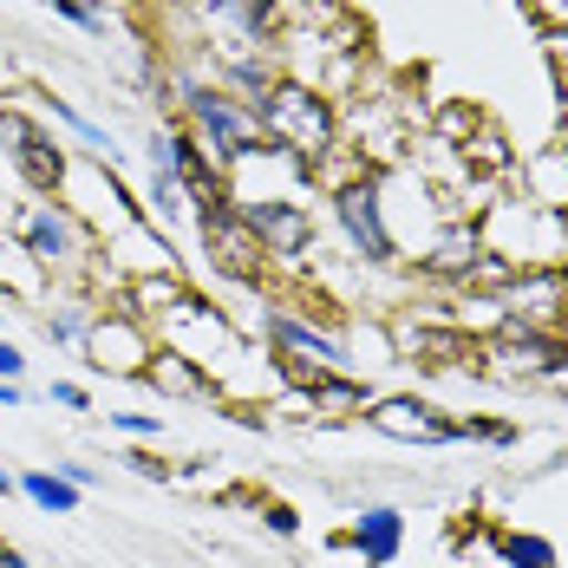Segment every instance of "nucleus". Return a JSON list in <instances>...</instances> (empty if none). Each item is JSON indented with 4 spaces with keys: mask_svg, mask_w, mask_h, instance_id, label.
Listing matches in <instances>:
<instances>
[{
    "mask_svg": "<svg viewBox=\"0 0 568 568\" xmlns=\"http://www.w3.org/2000/svg\"><path fill=\"white\" fill-rule=\"evenodd\" d=\"M562 359H568L562 334H536V327H516V321H504V327L484 341V373L516 379V386H542Z\"/></svg>",
    "mask_w": 568,
    "mask_h": 568,
    "instance_id": "10",
    "label": "nucleus"
},
{
    "mask_svg": "<svg viewBox=\"0 0 568 568\" xmlns=\"http://www.w3.org/2000/svg\"><path fill=\"white\" fill-rule=\"evenodd\" d=\"M542 393H568V359L556 366V373H549V379H542Z\"/></svg>",
    "mask_w": 568,
    "mask_h": 568,
    "instance_id": "35",
    "label": "nucleus"
},
{
    "mask_svg": "<svg viewBox=\"0 0 568 568\" xmlns=\"http://www.w3.org/2000/svg\"><path fill=\"white\" fill-rule=\"evenodd\" d=\"M523 13H529L549 40H568V0H523Z\"/></svg>",
    "mask_w": 568,
    "mask_h": 568,
    "instance_id": "25",
    "label": "nucleus"
},
{
    "mask_svg": "<svg viewBox=\"0 0 568 568\" xmlns=\"http://www.w3.org/2000/svg\"><path fill=\"white\" fill-rule=\"evenodd\" d=\"M40 7H53L59 20H72L79 33H99V40L112 33V7L105 0H40Z\"/></svg>",
    "mask_w": 568,
    "mask_h": 568,
    "instance_id": "24",
    "label": "nucleus"
},
{
    "mask_svg": "<svg viewBox=\"0 0 568 568\" xmlns=\"http://www.w3.org/2000/svg\"><path fill=\"white\" fill-rule=\"evenodd\" d=\"M53 470L72 484V490H92V484H99V470H92V464H72V457H65V464H53Z\"/></svg>",
    "mask_w": 568,
    "mask_h": 568,
    "instance_id": "29",
    "label": "nucleus"
},
{
    "mask_svg": "<svg viewBox=\"0 0 568 568\" xmlns=\"http://www.w3.org/2000/svg\"><path fill=\"white\" fill-rule=\"evenodd\" d=\"M0 144H7L13 171H20V183H27L33 196H59V190H65V176H72V151H65L33 112L0 105Z\"/></svg>",
    "mask_w": 568,
    "mask_h": 568,
    "instance_id": "4",
    "label": "nucleus"
},
{
    "mask_svg": "<svg viewBox=\"0 0 568 568\" xmlns=\"http://www.w3.org/2000/svg\"><path fill=\"white\" fill-rule=\"evenodd\" d=\"M373 432H386L398 445H464V432H457V418H445L432 398H412V393H393V398H366V412H359Z\"/></svg>",
    "mask_w": 568,
    "mask_h": 568,
    "instance_id": "11",
    "label": "nucleus"
},
{
    "mask_svg": "<svg viewBox=\"0 0 568 568\" xmlns=\"http://www.w3.org/2000/svg\"><path fill=\"white\" fill-rule=\"evenodd\" d=\"M0 314H7V307H0Z\"/></svg>",
    "mask_w": 568,
    "mask_h": 568,
    "instance_id": "40",
    "label": "nucleus"
},
{
    "mask_svg": "<svg viewBox=\"0 0 568 568\" xmlns=\"http://www.w3.org/2000/svg\"><path fill=\"white\" fill-rule=\"evenodd\" d=\"M124 464H131L138 477H151V484H164V477H171V464H158V457H151V452H131V457H124Z\"/></svg>",
    "mask_w": 568,
    "mask_h": 568,
    "instance_id": "31",
    "label": "nucleus"
},
{
    "mask_svg": "<svg viewBox=\"0 0 568 568\" xmlns=\"http://www.w3.org/2000/svg\"><path fill=\"white\" fill-rule=\"evenodd\" d=\"M497 556H504V568H562V549H556L549 536H536V529L497 536Z\"/></svg>",
    "mask_w": 568,
    "mask_h": 568,
    "instance_id": "22",
    "label": "nucleus"
},
{
    "mask_svg": "<svg viewBox=\"0 0 568 568\" xmlns=\"http://www.w3.org/2000/svg\"><path fill=\"white\" fill-rule=\"evenodd\" d=\"M40 112L59 118V124H65V131L85 144V158H99V164H112V171H118V158H124V151H118V138L99 124V118H85L72 99H59V92H40Z\"/></svg>",
    "mask_w": 568,
    "mask_h": 568,
    "instance_id": "17",
    "label": "nucleus"
},
{
    "mask_svg": "<svg viewBox=\"0 0 568 568\" xmlns=\"http://www.w3.org/2000/svg\"><path fill=\"white\" fill-rule=\"evenodd\" d=\"M556 223H562V248H568V203H562V210H556Z\"/></svg>",
    "mask_w": 568,
    "mask_h": 568,
    "instance_id": "37",
    "label": "nucleus"
},
{
    "mask_svg": "<svg viewBox=\"0 0 568 568\" xmlns=\"http://www.w3.org/2000/svg\"><path fill=\"white\" fill-rule=\"evenodd\" d=\"M301 393L314 398V418H359L366 412V379H353V373H321L314 386H301Z\"/></svg>",
    "mask_w": 568,
    "mask_h": 568,
    "instance_id": "19",
    "label": "nucleus"
},
{
    "mask_svg": "<svg viewBox=\"0 0 568 568\" xmlns=\"http://www.w3.org/2000/svg\"><path fill=\"white\" fill-rule=\"evenodd\" d=\"M242 223L255 229L268 262H307L314 255V210L307 196H242Z\"/></svg>",
    "mask_w": 568,
    "mask_h": 568,
    "instance_id": "8",
    "label": "nucleus"
},
{
    "mask_svg": "<svg viewBox=\"0 0 568 568\" xmlns=\"http://www.w3.org/2000/svg\"><path fill=\"white\" fill-rule=\"evenodd\" d=\"M13 235H20V255H33V262L53 268V275H72L79 255H92V229H85V216H79L72 203H59V196H40V203L13 223Z\"/></svg>",
    "mask_w": 568,
    "mask_h": 568,
    "instance_id": "5",
    "label": "nucleus"
},
{
    "mask_svg": "<svg viewBox=\"0 0 568 568\" xmlns=\"http://www.w3.org/2000/svg\"><path fill=\"white\" fill-rule=\"evenodd\" d=\"M327 216L341 229V242L353 248V262H366V268H393L398 262V242L393 229H386V196H379V171L353 176L341 190H327Z\"/></svg>",
    "mask_w": 568,
    "mask_h": 568,
    "instance_id": "3",
    "label": "nucleus"
},
{
    "mask_svg": "<svg viewBox=\"0 0 568 568\" xmlns=\"http://www.w3.org/2000/svg\"><path fill=\"white\" fill-rule=\"evenodd\" d=\"M504 321L516 327H536V334H556L568 314V268H523L504 294H497Z\"/></svg>",
    "mask_w": 568,
    "mask_h": 568,
    "instance_id": "13",
    "label": "nucleus"
},
{
    "mask_svg": "<svg viewBox=\"0 0 568 568\" xmlns=\"http://www.w3.org/2000/svg\"><path fill=\"white\" fill-rule=\"evenodd\" d=\"M255 124H262V138L282 151V158H294V164H321L334 144H341V105L334 99H321L314 85H301V79H275V92L255 105Z\"/></svg>",
    "mask_w": 568,
    "mask_h": 568,
    "instance_id": "1",
    "label": "nucleus"
},
{
    "mask_svg": "<svg viewBox=\"0 0 568 568\" xmlns=\"http://www.w3.org/2000/svg\"><path fill=\"white\" fill-rule=\"evenodd\" d=\"M262 523H268L275 536H301V516L287 510V504H268V510H262Z\"/></svg>",
    "mask_w": 568,
    "mask_h": 568,
    "instance_id": "28",
    "label": "nucleus"
},
{
    "mask_svg": "<svg viewBox=\"0 0 568 568\" xmlns=\"http://www.w3.org/2000/svg\"><path fill=\"white\" fill-rule=\"evenodd\" d=\"M92 321H99V307H85V301H65V307H53V314H47V341H53V346H85Z\"/></svg>",
    "mask_w": 568,
    "mask_h": 568,
    "instance_id": "23",
    "label": "nucleus"
},
{
    "mask_svg": "<svg viewBox=\"0 0 568 568\" xmlns=\"http://www.w3.org/2000/svg\"><path fill=\"white\" fill-rule=\"evenodd\" d=\"M20 373H27V353L13 341H0V379H20Z\"/></svg>",
    "mask_w": 568,
    "mask_h": 568,
    "instance_id": "32",
    "label": "nucleus"
},
{
    "mask_svg": "<svg viewBox=\"0 0 568 568\" xmlns=\"http://www.w3.org/2000/svg\"><path fill=\"white\" fill-rule=\"evenodd\" d=\"M144 196H151V203H144L151 223H158V216H164V223H183V216H190V190H183V176H176L158 151H151V183H144Z\"/></svg>",
    "mask_w": 568,
    "mask_h": 568,
    "instance_id": "21",
    "label": "nucleus"
},
{
    "mask_svg": "<svg viewBox=\"0 0 568 568\" xmlns=\"http://www.w3.org/2000/svg\"><path fill=\"white\" fill-rule=\"evenodd\" d=\"M7 497H20V484H13V470L0 464V504H7Z\"/></svg>",
    "mask_w": 568,
    "mask_h": 568,
    "instance_id": "36",
    "label": "nucleus"
},
{
    "mask_svg": "<svg viewBox=\"0 0 568 568\" xmlns=\"http://www.w3.org/2000/svg\"><path fill=\"white\" fill-rule=\"evenodd\" d=\"M144 386H164V393L176 398H203V393H216V379L196 366V359H183V353H171V346H158V359L144 366Z\"/></svg>",
    "mask_w": 568,
    "mask_h": 568,
    "instance_id": "18",
    "label": "nucleus"
},
{
    "mask_svg": "<svg viewBox=\"0 0 568 568\" xmlns=\"http://www.w3.org/2000/svg\"><path fill=\"white\" fill-rule=\"evenodd\" d=\"M158 359V334L138 321V314H124V307H105L99 321H92V334H85V366L92 373H112V379H144V366Z\"/></svg>",
    "mask_w": 568,
    "mask_h": 568,
    "instance_id": "9",
    "label": "nucleus"
},
{
    "mask_svg": "<svg viewBox=\"0 0 568 568\" xmlns=\"http://www.w3.org/2000/svg\"><path fill=\"white\" fill-rule=\"evenodd\" d=\"M457 432H464V438H484V445H497V452L516 445V425H504V418H457Z\"/></svg>",
    "mask_w": 568,
    "mask_h": 568,
    "instance_id": "26",
    "label": "nucleus"
},
{
    "mask_svg": "<svg viewBox=\"0 0 568 568\" xmlns=\"http://www.w3.org/2000/svg\"><path fill=\"white\" fill-rule=\"evenodd\" d=\"M484 255V235H477V223H445L438 235H432V248L418 255V275H432V282H464L470 275V262Z\"/></svg>",
    "mask_w": 568,
    "mask_h": 568,
    "instance_id": "16",
    "label": "nucleus"
},
{
    "mask_svg": "<svg viewBox=\"0 0 568 568\" xmlns=\"http://www.w3.org/2000/svg\"><path fill=\"white\" fill-rule=\"evenodd\" d=\"M477 235H484L490 255L510 262L516 275H523V268H568L556 210H542V203H529V196H516V190H497V196H490V210L477 216Z\"/></svg>",
    "mask_w": 568,
    "mask_h": 568,
    "instance_id": "2",
    "label": "nucleus"
},
{
    "mask_svg": "<svg viewBox=\"0 0 568 568\" xmlns=\"http://www.w3.org/2000/svg\"><path fill=\"white\" fill-rule=\"evenodd\" d=\"M158 7H190V0H158Z\"/></svg>",
    "mask_w": 568,
    "mask_h": 568,
    "instance_id": "38",
    "label": "nucleus"
},
{
    "mask_svg": "<svg viewBox=\"0 0 568 568\" xmlns=\"http://www.w3.org/2000/svg\"><path fill=\"white\" fill-rule=\"evenodd\" d=\"M190 216H196V235H203V248H210L216 275H229V282H262L268 255H262L255 229L242 223V210H235L229 196H216V203H196Z\"/></svg>",
    "mask_w": 568,
    "mask_h": 568,
    "instance_id": "7",
    "label": "nucleus"
},
{
    "mask_svg": "<svg viewBox=\"0 0 568 568\" xmlns=\"http://www.w3.org/2000/svg\"><path fill=\"white\" fill-rule=\"evenodd\" d=\"M13 484H20V497L33 510H47V516H79V504H85V490H72L59 470H20Z\"/></svg>",
    "mask_w": 568,
    "mask_h": 568,
    "instance_id": "20",
    "label": "nucleus"
},
{
    "mask_svg": "<svg viewBox=\"0 0 568 568\" xmlns=\"http://www.w3.org/2000/svg\"><path fill=\"white\" fill-rule=\"evenodd\" d=\"M262 341L275 359H294V366H314V373H353V346L341 334H327V327H314L307 314H294V307H262Z\"/></svg>",
    "mask_w": 568,
    "mask_h": 568,
    "instance_id": "6",
    "label": "nucleus"
},
{
    "mask_svg": "<svg viewBox=\"0 0 568 568\" xmlns=\"http://www.w3.org/2000/svg\"><path fill=\"white\" fill-rule=\"evenodd\" d=\"M210 40H242V47H275L282 40V0H190Z\"/></svg>",
    "mask_w": 568,
    "mask_h": 568,
    "instance_id": "12",
    "label": "nucleus"
},
{
    "mask_svg": "<svg viewBox=\"0 0 568 568\" xmlns=\"http://www.w3.org/2000/svg\"><path fill=\"white\" fill-rule=\"evenodd\" d=\"M556 47V79H562V99H568V40H549Z\"/></svg>",
    "mask_w": 568,
    "mask_h": 568,
    "instance_id": "34",
    "label": "nucleus"
},
{
    "mask_svg": "<svg viewBox=\"0 0 568 568\" xmlns=\"http://www.w3.org/2000/svg\"><path fill=\"white\" fill-rule=\"evenodd\" d=\"M53 405H65V412H85L92 398H85V386H72V379H53Z\"/></svg>",
    "mask_w": 568,
    "mask_h": 568,
    "instance_id": "30",
    "label": "nucleus"
},
{
    "mask_svg": "<svg viewBox=\"0 0 568 568\" xmlns=\"http://www.w3.org/2000/svg\"><path fill=\"white\" fill-rule=\"evenodd\" d=\"M112 432H124V438H164V418L158 412H112Z\"/></svg>",
    "mask_w": 568,
    "mask_h": 568,
    "instance_id": "27",
    "label": "nucleus"
},
{
    "mask_svg": "<svg viewBox=\"0 0 568 568\" xmlns=\"http://www.w3.org/2000/svg\"><path fill=\"white\" fill-rule=\"evenodd\" d=\"M556 144H562V151H568V124H562V138H556Z\"/></svg>",
    "mask_w": 568,
    "mask_h": 568,
    "instance_id": "39",
    "label": "nucleus"
},
{
    "mask_svg": "<svg viewBox=\"0 0 568 568\" xmlns=\"http://www.w3.org/2000/svg\"><path fill=\"white\" fill-rule=\"evenodd\" d=\"M13 405H27V386L20 379H0V412H13Z\"/></svg>",
    "mask_w": 568,
    "mask_h": 568,
    "instance_id": "33",
    "label": "nucleus"
},
{
    "mask_svg": "<svg viewBox=\"0 0 568 568\" xmlns=\"http://www.w3.org/2000/svg\"><path fill=\"white\" fill-rule=\"evenodd\" d=\"M346 549H353L366 568H393L398 556H405V510H393V504H366V510H353Z\"/></svg>",
    "mask_w": 568,
    "mask_h": 568,
    "instance_id": "14",
    "label": "nucleus"
},
{
    "mask_svg": "<svg viewBox=\"0 0 568 568\" xmlns=\"http://www.w3.org/2000/svg\"><path fill=\"white\" fill-rule=\"evenodd\" d=\"M190 294H196V287L183 282L176 268H158V275H131V282L118 287V307H124V314H138V321H144V327L158 334V327L171 321L176 307L190 301Z\"/></svg>",
    "mask_w": 568,
    "mask_h": 568,
    "instance_id": "15",
    "label": "nucleus"
}]
</instances>
